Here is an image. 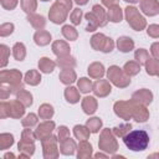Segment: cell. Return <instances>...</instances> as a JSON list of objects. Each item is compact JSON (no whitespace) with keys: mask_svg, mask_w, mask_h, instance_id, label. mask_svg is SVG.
Masks as SVG:
<instances>
[{"mask_svg":"<svg viewBox=\"0 0 159 159\" xmlns=\"http://www.w3.org/2000/svg\"><path fill=\"white\" fill-rule=\"evenodd\" d=\"M123 142L128 149L133 152H142L145 150L149 144V135L145 130L138 129V130L128 132L123 137Z\"/></svg>","mask_w":159,"mask_h":159,"instance_id":"cell-1","label":"cell"},{"mask_svg":"<svg viewBox=\"0 0 159 159\" xmlns=\"http://www.w3.org/2000/svg\"><path fill=\"white\" fill-rule=\"evenodd\" d=\"M125 16H127V20H128L129 25L135 31H140L145 27V19L138 12V10L135 7L127 6L125 7Z\"/></svg>","mask_w":159,"mask_h":159,"instance_id":"cell-2","label":"cell"},{"mask_svg":"<svg viewBox=\"0 0 159 159\" xmlns=\"http://www.w3.org/2000/svg\"><path fill=\"white\" fill-rule=\"evenodd\" d=\"M91 45L94 50H101L103 52H111L114 47L112 39L106 37L103 34H96L91 39Z\"/></svg>","mask_w":159,"mask_h":159,"instance_id":"cell-3","label":"cell"},{"mask_svg":"<svg viewBox=\"0 0 159 159\" xmlns=\"http://www.w3.org/2000/svg\"><path fill=\"white\" fill-rule=\"evenodd\" d=\"M108 78L118 87H125L130 83L129 77H127L124 71H120L118 66H111L108 68Z\"/></svg>","mask_w":159,"mask_h":159,"instance_id":"cell-4","label":"cell"},{"mask_svg":"<svg viewBox=\"0 0 159 159\" xmlns=\"http://www.w3.org/2000/svg\"><path fill=\"white\" fill-rule=\"evenodd\" d=\"M67 11L68 10L63 5H61L60 2H56L50 10V20L55 24H62L66 20Z\"/></svg>","mask_w":159,"mask_h":159,"instance_id":"cell-5","label":"cell"},{"mask_svg":"<svg viewBox=\"0 0 159 159\" xmlns=\"http://www.w3.org/2000/svg\"><path fill=\"white\" fill-rule=\"evenodd\" d=\"M20 80H21V73L16 70H10V71H2L1 72V82L2 83L9 82L14 87L22 88V86L20 83Z\"/></svg>","mask_w":159,"mask_h":159,"instance_id":"cell-6","label":"cell"},{"mask_svg":"<svg viewBox=\"0 0 159 159\" xmlns=\"http://www.w3.org/2000/svg\"><path fill=\"white\" fill-rule=\"evenodd\" d=\"M114 109L119 117L128 119L133 116V101L132 102H117L114 106Z\"/></svg>","mask_w":159,"mask_h":159,"instance_id":"cell-7","label":"cell"},{"mask_svg":"<svg viewBox=\"0 0 159 159\" xmlns=\"http://www.w3.org/2000/svg\"><path fill=\"white\" fill-rule=\"evenodd\" d=\"M140 6H142V11L145 15L154 16L159 12V2L157 0H142Z\"/></svg>","mask_w":159,"mask_h":159,"instance_id":"cell-8","label":"cell"},{"mask_svg":"<svg viewBox=\"0 0 159 159\" xmlns=\"http://www.w3.org/2000/svg\"><path fill=\"white\" fill-rule=\"evenodd\" d=\"M93 92L96 96H99V97H104L107 96L108 93H111V84L108 83V81H104V80H99L94 83L93 86Z\"/></svg>","mask_w":159,"mask_h":159,"instance_id":"cell-9","label":"cell"},{"mask_svg":"<svg viewBox=\"0 0 159 159\" xmlns=\"http://www.w3.org/2000/svg\"><path fill=\"white\" fill-rule=\"evenodd\" d=\"M133 102H139V104H148L152 102L153 99V94L152 92H149L148 89H139L138 92H135L133 94Z\"/></svg>","mask_w":159,"mask_h":159,"instance_id":"cell-10","label":"cell"},{"mask_svg":"<svg viewBox=\"0 0 159 159\" xmlns=\"http://www.w3.org/2000/svg\"><path fill=\"white\" fill-rule=\"evenodd\" d=\"M9 106V112L7 114L14 117V118H19L24 114L25 109H24V104L17 99V101H14V102H10V103H6Z\"/></svg>","mask_w":159,"mask_h":159,"instance_id":"cell-11","label":"cell"},{"mask_svg":"<svg viewBox=\"0 0 159 159\" xmlns=\"http://www.w3.org/2000/svg\"><path fill=\"white\" fill-rule=\"evenodd\" d=\"M55 128V123L53 122H45L42 124L39 125L37 130H36V135L40 138V139H43L46 137L50 135V133L52 132V129Z\"/></svg>","mask_w":159,"mask_h":159,"instance_id":"cell-12","label":"cell"},{"mask_svg":"<svg viewBox=\"0 0 159 159\" xmlns=\"http://www.w3.org/2000/svg\"><path fill=\"white\" fill-rule=\"evenodd\" d=\"M52 50H53V53L57 55L58 57H62V56H67L70 53V47L65 42V41H56L53 45H52Z\"/></svg>","mask_w":159,"mask_h":159,"instance_id":"cell-13","label":"cell"},{"mask_svg":"<svg viewBox=\"0 0 159 159\" xmlns=\"http://www.w3.org/2000/svg\"><path fill=\"white\" fill-rule=\"evenodd\" d=\"M117 46H118V48H119L122 52H129V51L133 50V47H134V42L132 41L130 37L122 36V37L118 39V41H117Z\"/></svg>","mask_w":159,"mask_h":159,"instance_id":"cell-14","label":"cell"},{"mask_svg":"<svg viewBox=\"0 0 159 159\" xmlns=\"http://www.w3.org/2000/svg\"><path fill=\"white\" fill-rule=\"evenodd\" d=\"M122 16H123L122 15V10H120V7L118 5H113V6L109 7L108 14H107V17H108L109 21L119 22V21H122Z\"/></svg>","mask_w":159,"mask_h":159,"instance_id":"cell-15","label":"cell"},{"mask_svg":"<svg viewBox=\"0 0 159 159\" xmlns=\"http://www.w3.org/2000/svg\"><path fill=\"white\" fill-rule=\"evenodd\" d=\"M34 39H35V42H36L39 46H45V45L50 43V41H51V35H50L47 31L39 30V31L35 34Z\"/></svg>","mask_w":159,"mask_h":159,"instance_id":"cell-16","label":"cell"},{"mask_svg":"<svg viewBox=\"0 0 159 159\" xmlns=\"http://www.w3.org/2000/svg\"><path fill=\"white\" fill-rule=\"evenodd\" d=\"M82 108L84 111V113L87 114H92L96 112V108H97V102L93 97H84L83 98V102H82Z\"/></svg>","mask_w":159,"mask_h":159,"instance_id":"cell-17","label":"cell"},{"mask_svg":"<svg viewBox=\"0 0 159 159\" xmlns=\"http://www.w3.org/2000/svg\"><path fill=\"white\" fill-rule=\"evenodd\" d=\"M92 12L96 15V17H97V20H98V22H99V26H104V25L107 24L108 17H107L106 11L103 10L102 6H99V5H94L93 9H92Z\"/></svg>","mask_w":159,"mask_h":159,"instance_id":"cell-18","label":"cell"},{"mask_svg":"<svg viewBox=\"0 0 159 159\" xmlns=\"http://www.w3.org/2000/svg\"><path fill=\"white\" fill-rule=\"evenodd\" d=\"M88 73L91 77L93 78H99L104 75V67L102 63H98V62H94L92 63L89 67H88Z\"/></svg>","mask_w":159,"mask_h":159,"instance_id":"cell-19","label":"cell"},{"mask_svg":"<svg viewBox=\"0 0 159 159\" xmlns=\"http://www.w3.org/2000/svg\"><path fill=\"white\" fill-rule=\"evenodd\" d=\"M60 80H61L62 83L70 84V83L75 82V80H76V73H75V71H72V70H70V68H63V70L61 71V73H60Z\"/></svg>","mask_w":159,"mask_h":159,"instance_id":"cell-20","label":"cell"},{"mask_svg":"<svg viewBox=\"0 0 159 159\" xmlns=\"http://www.w3.org/2000/svg\"><path fill=\"white\" fill-rule=\"evenodd\" d=\"M55 66H56V63H55L53 61H51L50 58H47V57H42V58L39 61V67H40V70H41L42 72H45V73L52 72L53 68H55Z\"/></svg>","mask_w":159,"mask_h":159,"instance_id":"cell-21","label":"cell"},{"mask_svg":"<svg viewBox=\"0 0 159 159\" xmlns=\"http://www.w3.org/2000/svg\"><path fill=\"white\" fill-rule=\"evenodd\" d=\"M40 81H41V76H40V73H39L36 70H31V71H29V72L25 75V82H26L27 84L36 86V84L40 83Z\"/></svg>","mask_w":159,"mask_h":159,"instance_id":"cell-22","label":"cell"},{"mask_svg":"<svg viewBox=\"0 0 159 159\" xmlns=\"http://www.w3.org/2000/svg\"><path fill=\"white\" fill-rule=\"evenodd\" d=\"M133 117L135 118L137 122H144L148 118V112L145 111V108L133 104Z\"/></svg>","mask_w":159,"mask_h":159,"instance_id":"cell-23","label":"cell"},{"mask_svg":"<svg viewBox=\"0 0 159 159\" xmlns=\"http://www.w3.org/2000/svg\"><path fill=\"white\" fill-rule=\"evenodd\" d=\"M27 20H29V22H30L34 27H36V29H41V27H43L45 24H46L45 17L41 16V15H34V14H31V15L27 16Z\"/></svg>","mask_w":159,"mask_h":159,"instance_id":"cell-24","label":"cell"},{"mask_svg":"<svg viewBox=\"0 0 159 159\" xmlns=\"http://www.w3.org/2000/svg\"><path fill=\"white\" fill-rule=\"evenodd\" d=\"M12 55H14V57H15L17 61H22V60L25 58V56H26V51H25L24 43H21V42L15 43V46H14V48H12Z\"/></svg>","mask_w":159,"mask_h":159,"instance_id":"cell-25","label":"cell"},{"mask_svg":"<svg viewBox=\"0 0 159 159\" xmlns=\"http://www.w3.org/2000/svg\"><path fill=\"white\" fill-rule=\"evenodd\" d=\"M65 97L70 103H76L80 101V93L75 87H68L65 91Z\"/></svg>","mask_w":159,"mask_h":159,"instance_id":"cell-26","label":"cell"},{"mask_svg":"<svg viewBox=\"0 0 159 159\" xmlns=\"http://www.w3.org/2000/svg\"><path fill=\"white\" fill-rule=\"evenodd\" d=\"M145 68L148 75H158L159 73V60L149 58L145 63Z\"/></svg>","mask_w":159,"mask_h":159,"instance_id":"cell-27","label":"cell"},{"mask_svg":"<svg viewBox=\"0 0 159 159\" xmlns=\"http://www.w3.org/2000/svg\"><path fill=\"white\" fill-rule=\"evenodd\" d=\"M84 16H86V19H87V21H88V25H87L86 30H87V31H94V30L99 26V22H98V20H97L96 15H94L93 12H88V14H86Z\"/></svg>","mask_w":159,"mask_h":159,"instance_id":"cell-28","label":"cell"},{"mask_svg":"<svg viewBox=\"0 0 159 159\" xmlns=\"http://www.w3.org/2000/svg\"><path fill=\"white\" fill-rule=\"evenodd\" d=\"M17 99H19L24 106H31V104H32V96H31V93H29V92L25 91L24 88H21L20 92L17 93Z\"/></svg>","mask_w":159,"mask_h":159,"instance_id":"cell-29","label":"cell"},{"mask_svg":"<svg viewBox=\"0 0 159 159\" xmlns=\"http://www.w3.org/2000/svg\"><path fill=\"white\" fill-rule=\"evenodd\" d=\"M123 70H124V73H125V75L133 76V75H137V73L139 72L140 66H139V63L130 61V62H127V63L124 65V68H123Z\"/></svg>","mask_w":159,"mask_h":159,"instance_id":"cell-30","label":"cell"},{"mask_svg":"<svg viewBox=\"0 0 159 159\" xmlns=\"http://www.w3.org/2000/svg\"><path fill=\"white\" fill-rule=\"evenodd\" d=\"M75 148H76V145H75V142L71 139V138H68V139H66V140H63V142H61V152L63 153V154H73V150H75Z\"/></svg>","mask_w":159,"mask_h":159,"instance_id":"cell-31","label":"cell"},{"mask_svg":"<svg viewBox=\"0 0 159 159\" xmlns=\"http://www.w3.org/2000/svg\"><path fill=\"white\" fill-rule=\"evenodd\" d=\"M57 65L61 66L62 68H70V66L73 67V66L76 65V61H75L73 57H71V56L67 55V56L58 57V60H57Z\"/></svg>","mask_w":159,"mask_h":159,"instance_id":"cell-32","label":"cell"},{"mask_svg":"<svg viewBox=\"0 0 159 159\" xmlns=\"http://www.w3.org/2000/svg\"><path fill=\"white\" fill-rule=\"evenodd\" d=\"M62 35L67 40H70V41H75L77 39V31H76V29L72 27V26H70V25H66V26L62 27Z\"/></svg>","mask_w":159,"mask_h":159,"instance_id":"cell-33","label":"cell"},{"mask_svg":"<svg viewBox=\"0 0 159 159\" xmlns=\"http://www.w3.org/2000/svg\"><path fill=\"white\" fill-rule=\"evenodd\" d=\"M39 114L43 119H50L53 116V108H52V106H50V104H42L40 107Z\"/></svg>","mask_w":159,"mask_h":159,"instance_id":"cell-34","label":"cell"},{"mask_svg":"<svg viewBox=\"0 0 159 159\" xmlns=\"http://www.w3.org/2000/svg\"><path fill=\"white\" fill-rule=\"evenodd\" d=\"M101 125H102V120H101L99 118H97V117L91 118V119L87 120V128H88L92 133H97V132L99 130Z\"/></svg>","mask_w":159,"mask_h":159,"instance_id":"cell-35","label":"cell"},{"mask_svg":"<svg viewBox=\"0 0 159 159\" xmlns=\"http://www.w3.org/2000/svg\"><path fill=\"white\" fill-rule=\"evenodd\" d=\"M73 132H75V135L78 139H87L88 135H89V129H87L83 125H76L73 128Z\"/></svg>","mask_w":159,"mask_h":159,"instance_id":"cell-36","label":"cell"},{"mask_svg":"<svg viewBox=\"0 0 159 159\" xmlns=\"http://www.w3.org/2000/svg\"><path fill=\"white\" fill-rule=\"evenodd\" d=\"M78 88H80L81 92L87 93V92L91 91V88H92V83H91V81H89L88 78L82 77V78H80V81H78Z\"/></svg>","mask_w":159,"mask_h":159,"instance_id":"cell-37","label":"cell"},{"mask_svg":"<svg viewBox=\"0 0 159 159\" xmlns=\"http://www.w3.org/2000/svg\"><path fill=\"white\" fill-rule=\"evenodd\" d=\"M21 6L25 12L30 14L36 10V1L35 0H21Z\"/></svg>","mask_w":159,"mask_h":159,"instance_id":"cell-38","label":"cell"},{"mask_svg":"<svg viewBox=\"0 0 159 159\" xmlns=\"http://www.w3.org/2000/svg\"><path fill=\"white\" fill-rule=\"evenodd\" d=\"M135 60L138 61V63H147V61L149 60V55L144 48H140L135 52Z\"/></svg>","mask_w":159,"mask_h":159,"instance_id":"cell-39","label":"cell"},{"mask_svg":"<svg viewBox=\"0 0 159 159\" xmlns=\"http://www.w3.org/2000/svg\"><path fill=\"white\" fill-rule=\"evenodd\" d=\"M70 19H71L73 25H80L81 24V19H82V11L80 9H73L72 14L70 15Z\"/></svg>","mask_w":159,"mask_h":159,"instance_id":"cell-40","label":"cell"},{"mask_svg":"<svg viewBox=\"0 0 159 159\" xmlns=\"http://www.w3.org/2000/svg\"><path fill=\"white\" fill-rule=\"evenodd\" d=\"M36 123H37V117H36V114H34V113L27 114L26 118L22 120V125H24V127H32V125H35Z\"/></svg>","mask_w":159,"mask_h":159,"instance_id":"cell-41","label":"cell"},{"mask_svg":"<svg viewBox=\"0 0 159 159\" xmlns=\"http://www.w3.org/2000/svg\"><path fill=\"white\" fill-rule=\"evenodd\" d=\"M129 129H130V124H122V125H119V127L113 128L114 133H116L117 135H119V137H124V135H125L124 133H128Z\"/></svg>","mask_w":159,"mask_h":159,"instance_id":"cell-42","label":"cell"},{"mask_svg":"<svg viewBox=\"0 0 159 159\" xmlns=\"http://www.w3.org/2000/svg\"><path fill=\"white\" fill-rule=\"evenodd\" d=\"M14 31V25L12 24H2L0 27V35L1 36H7Z\"/></svg>","mask_w":159,"mask_h":159,"instance_id":"cell-43","label":"cell"},{"mask_svg":"<svg viewBox=\"0 0 159 159\" xmlns=\"http://www.w3.org/2000/svg\"><path fill=\"white\" fill-rule=\"evenodd\" d=\"M1 138H2L1 139V147L2 148H7L14 143V138L11 134H2Z\"/></svg>","mask_w":159,"mask_h":159,"instance_id":"cell-44","label":"cell"},{"mask_svg":"<svg viewBox=\"0 0 159 159\" xmlns=\"http://www.w3.org/2000/svg\"><path fill=\"white\" fill-rule=\"evenodd\" d=\"M58 138H60L58 139L60 142H63V140L70 138V132H68V129L66 127H60V129H58Z\"/></svg>","mask_w":159,"mask_h":159,"instance_id":"cell-45","label":"cell"},{"mask_svg":"<svg viewBox=\"0 0 159 159\" xmlns=\"http://www.w3.org/2000/svg\"><path fill=\"white\" fill-rule=\"evenodd\" d=\"M0 48H1V53H2L1 67H4V66L7 63V56H9V53H10V50H9V48H7V46H5V45H1V46H0Z\"/></svg>","mask_w":159,"mask_h":159,"instance_id":"cell-46","label":"cell"},{"mask_svg":"<svg viewBox=\"0 0 159 159\" xmlns=\"http://www.w3.org/2000/svg\"><path fill=\"white\" fill-rule=\"evenodd\" d=\"M1 5L7 10H12L17 5V0H1Z\"/></svg>","mask_w":159,"mask_h":159,"instance_id":"cell-47","label":"cell"},{"mask_svg":"<svg viewBox=\"0 0 159 159\" xmlns=\"http://www.w3.org/2000/svg\"><path fill=\"white\" fill-rule=\"evenodd\" d=\"M148 35L152 37H159V26L158 25H150L148 27Z\"/></svg>","mask_w":159,"mask_h":159,"instance_id":"cell-48","label":"cell"},{"mask_svg":"<svg viewBox=\"0 0 159 159\" xmlns=\"http://www.w3.org/2000/svg\"><path fill=\"white\" fill-rule=\"evenodd\" d=\"M152 55L155 57V60H159V42L152 45Z\"/></svg>","mask_w":159,"mask_h":159,"instance_id":"cell-49","label":"cell"},{"mask_svg":"<svg viewBox=\"0 0 159 159\" xmlns=\"http://www.w3.org/2000/svg\"><path fill=\"white\" fill-rule=\"evenodd\" d=\"M57 2H60L61 5H63L67 10H70L71 6H72V1L71 0H57Z\"/></svg>","mask_w":159,"mask_h":159,"instance_id":"cell-50","label":"cell"},{"mask_svg":"<svg viewBox=\"0 0 159 159\" xmlns=\"http://www.w3.org/2000/svg\"><path fill=\"white\" fill-rule=\"evenodd\" d=\"M102 2H103L106 6H108V7H111V6H113V5H117V0H102Z\"/></svg>","mask_w":159,"mask_h":159,"instance_id":"cell-51","label":"cell"},{"mask_svg":"<svg viewBox=\"0 0 159 159\" xmlns=\"http://www.w3.org/2000/svg\"><path fill=\"white\" fill-rule=\"evenodd\" d=\"M75 1H76V4H78V5H84V4H87L88 0H75Z\"/></svg>","mask_w":159,"mask_h":159,"instance_id":"cell-52","label":"cell"},{"mask_svg":"<svg viewBox=\"0 0 159 159\" xmlns=\"http://www.w3.org/2000/svg\"><path fill=\"white\" fill-rule=\"evenodd\" d=\"M124 1H128V2H132V4H135V2H138L139 0H124Z\"/></svg>","mask_w":159,"mask_h":159,"instance_id":"cell-53","label":"cell"},{"mask_svg":"<svg viewBox=\"0 0 159 159\" xmlns=\"http://www.w3.org/2000/svg\"><path fill=\"white\" fill-rule=\"evenodd\" d=\"M41 1H48V0H41Z\"/></svg>","mask_w":159,"mask_h":159,"instance_id":"cell-54","label":"cell"}]
</instances>
